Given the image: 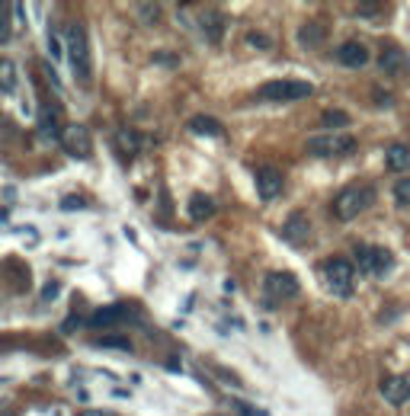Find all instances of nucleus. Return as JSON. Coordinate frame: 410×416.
I'll use <instances>...</instances> for the list:
<instances>
[{"instance_id": "1", "label": "nucleus", "mask_w": 410, "mask_h": 416, "mask_svg": "<svg viewBox=\"0 0 410 416\" xmlns=\"http://www.w3.org/2000/svg\"><path fill=\"white\" fill-rule=\"evenodd\" d=\"M68 58L74 68V80L80 87L93 83V58H90V42H87V26L84 23H71L68 26Z\"/></svg>"}, {"instance_id": "2", "label": "nucleus", "mask_w": 410, "mask_h": 416, "mask_svg": "<svg viewBox=\"0 0 410 416\" xmlns=\"http://www.w3.org/2000/svg\"><path fill=\"white\" fill-rule=\"evenodd\" d=\"M375 202V186H368V183H353V186L340 189L334 199V215L340 221H353L366 212L368 205Z\"/></svg>"}, {"instance_id": "3", "label": "nucleus", "mask_w": 410, "mask_h": 416, "mask_svg": "<svg viewBox=\"0 0 410 416\" xmlns=\"http://www.w3.org/2000/svg\"><path fill=\"white\" fill-rule=\"evenodd\" d=\"M320 276H324V285L334 291V295H340V298L353 295L356 266L349 263L346 257H327L324 263H320Z\"/></svg>"}, {"instance_id": "4", "label": "nucleus", "mask_w": 410, "mask_h": 416, "mask_svg": "<svg viewBox=\"0 0 410 416\" xmlns=\"http://www.w3.org/2000/svg\"><path fill=\"white\" fill-rule=\"evenodd\" d=\"M311 93L314 87L308 80H270L257 90V97L266 103H292V99H305Z\"/></svg>"}, {"instance_id": "5", "label": "nucleus", "mask_w": 410, "mask_h": 416, "mask_svg": "<svg viewBox=\"0 0 410 416\" xmlns=\"http://www.w3.org/2000/svg\"><path fill=\"white\" fill-rule=\"evenodd\" d=\"M356 263L366 276H385L394 269V253L388 247H372V243H359L356 247Z\"/></svg>"}, {"instance_id": "6", "label": "nucleus", "mask_w": 410, "mask_h": 416, "mask_svg": "<svg viewBox=\"0 0 410 416\" xmlns=\"http://www.w3.org/2000/svg\"><path fill=\"white\" fill-rule=\"evenodd\" d=\"M58 141H61V147L71 154V157L77 160H87L93 154V141H90V128L87 125H61V135H58Z\"/></svg>"}, {"instance_id": "7", "label": "nucleus", "mask_w": 410, "mask_h": 416, "mask_svg": "<svg viewBox=\"0 0 410 416\" xmlns=\"http://www.w3.org/2000/svg\"><path fill=\"white\" fill-rule=\"evenodd\" d=\"M305 151L311 157H340V154L356 151V138H349V135H320V138H308Z\"/></svg>"}, {"instance_id": "8", "label": "nucleus", "mask_w": 410, "mask_h": 416, "mask_svg": "<svg viewBox=\"0 0 410 416\" xmlns=\"http://www.w3.org/2000/svg\"><path fill=\"white\" fill-rule=\"evenodd\" d=\"M263 288H266V298H270V305H276V301H285V298H295L299 295V279L292 276V272H270L266 276V282H263Z\"/></svg>"}, {"instance_id": "9", "label": "nucleus", "mask_w": 410, "mask_h": 416, "mask_svg": "<svg viewBox=\"0 0 410 416\" xmlns=\"http://www.w3.org/2000/svg\"><path fill=\"white\" fill-rule=\"evenodd\" d=\"M253 180H257V192L263 202L279 199V192L285 189V176L279 173L276 166H260L257 173H253Z\"/></svg>"}, {"instance_id": "10", "label": "nucleus", "mask_w": 410, "mask_h": 416, "mask_svg": "<svg viewBox=\"0 0 410 416\" xmlns=\"http://www.w3.org/2000/svg\"><path fill=\"white\" fill-rule=\"evenodd\" d=\"M378 68H382L388 77L407 74V71H410V58H407V51L397 49V45H385L382 55H378Z\"/></svg>"}, {"instance_id": "11", "label": "nucleus", "mask_w": 410, "mask_h": 416, "mask_svg": "<svg viewBox=\"0 0 410 416\" xmlns=\"http://www.w3.org/2000/svg\"><path fill=\"white\" fill-rule=\"evenodd\" d=\"M224 26H228V20H224L222 10H205V13L199 16V29L209 45H218V42L224 39Z\"/></svg>"}, {"instance_id": "12", "label": "nucleus", "mask_w": 410, "mask_h": 416, "mask_svg": "<svg viewBox=\"0 0 410 416\" xmlns=\"http://www.w3.org/2000/svg\"><path fill=\"white\" fill-rule=\"evenodd\" d=\"M382 397L394 407H401V403L410 400V381L404 374H388V378H382Z\"/></svg>"}, {"instance_id": "13", "label": "nucleus", "mask_w": 410, "mask_h": 416, "mask_svg": "<svg viewBox=\"0 0 410 416\" xmlns=\"http://www.w3.org/2000/svg\"><path fill=\"white\" fill-rule=\"evenodd\" d=\"M282 237H285L289 243H305L308 237H311V221H308L305 212H292V215L285 218Z\"/></svg>"}, {"instance_id": "14", "label": "nucleus", "mask_w": 410, "mask_h": 416, "mask_svg": "<svg viewBox=\"0 0 410 416\" xmlns=\"http://www.w3.org/2000/svg\"><path fill=\"white\" fill-rule=\"evenodd\" d=\"M132 314L135 311L128 305H109V307H100L97 314H90L87 324H90L93 330H103V326H112V324H119V320H128Z\"/></svg>"}, {"instance_id": "15", "label": "nucleus", "mask_w": 410, "mask_h": 416, "mask_svg": "<svg viewBox=\"0 0 410 416\" xmlns=\"http://www.w3.org/2000/svg\"><path fill=\"white\" fill-rule=\"evenodd\" d=\"M215 212H218V205H215V199H212V195H205V192L189 195V202H186V215H189V221L202 224V221H209V218L215 215Z\"/></svg>"}, {"instance_id": "16", "label": "nucleus", "mask_w": 410, "mask_h": 416, "mask_svg": "<svg viewBox=\"0 0 410 416\" xmlns=\"http://www.w3.org/2000/svg\"><path fill=\"white\" fill-rule=\"evenodd\" d=\"M337 61L346 64V68H366L368 64V49L362 42H343L337 49Z\"/></svg>"}, {"instance_id": "17", "label": "nucleus", "mask_w": 410, "mask_h": 416, "mask_svg": "<svg viewBox=\"0 0 410 416\" xmlns=\"http://www.w3.org/2000/svg\"><path fill=\"white\" fill-rule=\"evenodd\" d=\"M324 39H327V26L320 20L301 23V29H299V45H301V49H318Z\"/></svg>"}, {"instance_id": "18", "label": "nucleus", "mask_w": 410, "mask_h": 416, "mask_svg": "<svg viewBox=\"0 0 410 416\" xmlns=\"http://www.w3.org/2000/svg\"><path fill=\"white\" fill-rule=\"evenodd\" d=\"M189 132L205 135V138H224V125L215 116H193L189 118Z\"/></svg>"}, {"instance_id": "19", "label": "nucleus", "mask_w": 410, "mask_h": 416, "mask_svg": "<svg viewBox=\"0 0 410 416\" xmlns=\"http://www.w3.org/2000/svg\"><path fill=\"white\" fill-rule=\"evenodd\" d=\"M385 164H388V170H407L410 166V147L407 145H388V151H385Z\"/></svg>"}, {"instance_id": "20", "label": "nucleus", "mask_w": 410, "mask_h": 416, "mask_svg": "<svg viewBox=\"0 0 410 416\" xmlns=\"http://www.w3.org/2000/svg\"><path fill=\"white\" fill-rule=\"evenodd\" d=\"M116 147H119V154H128V160L138 154V147H141V135L135 132V128H119L116 132Z\"/></svg>"}, {"instance_id": "21", "label": "nucleus", "mask_w": 410, "mask_h": 416, "mask_svg": "<svg viewBox=\"0 0 410 416\" xmlns=\"http://www.w3.org/2000/svg\"><path fill=\"white\" fill-rule=\"evenodd\" d=\"M93 346H103V349H122V353H132V340L128 336H119V333H103L93 340Z\"/></svg>"}, {"instance_id": "22", "label": "nucleus", "mask_w": 410, "mask_h": 416, "mask_svg": "<svg viewBox=\"0 0 410 416\" xmlns=\"http://www.w3.org/2000/svg\"><path fill=\"white\" fill-rule=\"evenodd\" d=\"M16 90V64L10 58H0V93Z\"/></svg>"}, {"instance_id": "23", "label": "nucleus", "mask_w": 410, "mask_h": 416, "mask_svg": "<svg viewBox=\"0 0 410 416\" xmlns=\"http://www.w3.org/2000/svg\"><path fill=\"white\" fill-rule=\"evenodd\" d=\"M39 128H42L45 138H58V135H61V128H58V116L49 109V106L39 112Z\"/></svg>"}, {"instance_id": "24", "label": "nucleus", "mask_w": 410, "mask_h": 416, "mask_svg": "<svg viewBox=\"0 0 410 416\" xmlns=\"http://www.w3.org/2000/svg\"><path fill=\"white\" fill-rule=\"evenodd\" d=\"M391 195H394L397 208H410V176H401L394 183V189H391Z\"/></svg>"}, {"instance_id": "25", "label": "nucleus", "mask_w": 410, "mask_h": 416, "mask_svg": "<svg viewBox=\"0 0 410 416\" xmlns=\"http://www.w3.org/2000/svg\"><path fill=\"white\" fill-rule=\"evenodd\" d=\"M320 125H324V128H346L349 116L343 109H327L324 116H320Z\"/></svg>"}, {"instance_id": "26", "label": "nucleus", "mask_w": 410, "mask_h": 416, "mask_svg": "<svg viewBox=\"0 0 410 416\" xmlns=\"http://www.w3.org/2000/svg\"><path fill=\"white\" fill-rule=\"evenodd\" d=\"M138 16L145 23H157L160 20V7L157 4H138Z\"/></svg>"}, {"instance_id": "27", "label": "nucleus", "mask_w": 410, "mask_h": 416, "mask_svg": "<svg viewBox=\"0 0 410 416\" xmlns=\"http://www.w3.org/2000/svg\"><path fill=\"white\" fill-rule=\"evenodd\" d=\"M87 205H90V202H87L84 195H64V199H61V208H64V212H74V208H87Z\"/></svg>"}, {"instance_id": "28", "label": "nucleus", "mask_w": 410, "mask_h": 416, "mask_svg": "<svg viewBox=\"0 0 410 416\" xmlns=\"http://www.w3.org/2000/svg\"><path fill=\"white\" fill-rule=\"evenodd\" d=\"M247 45H253V49L266 51V49H270V39H266L263 32H247Z\"/></svg>"}, {"instance_id": "29", "label": "nucleus", "mask_w": 410, "mask_h": 416, "mask_svg": "<svg viewBox=\"0 0 410 416\" xmlns=\"http://www.w3.org/2000/svg\"><path fill=\"white\" fill-rule=\"evenodd\" d=\"M58 291H61V282H58V279H52V282H45V288H42V301H52V298H58Z\"/></svg>"}, {"instance_id": "30", "label": "nucleus", "mask_w": 410, "mask_h": 416, "mask_svg": "<svg viewBox=\"0 0 410 416\" xmlns=\"http://www.w3.org/2000/svg\"><path fill=\"white\" fill-rule=\"evenodd\" d=\"M49 55H52V61H58L61 58V42H58V35L49 29Z\"/></svg>"}, {"instance_id": "31", "label": "nucleus", "mask_w": 410, "mask_h": 416, "mask_svg": "<svg viewBox=\"0 0 410 416\" xmlns=\"http://www.w3.org/2000/svg\"><path fill=\"white\" fill-rule=\"evenodd\" d=\"M356 13H359V16H378V13H382V4H359V7H356Z\"/></svg>"}, {"instance_id": "32", "label": "nucleus", "mask_w": 410, "mask_h": 416, "mask_svg": "<svg viewBox=\"0 0 410 416\" xmlns=\"http://www.w3.org/2000/svg\"><path fill=\"white\" fill-rule=\"evenodd\" d=\"M215 374H222V381H224V384H234V388H241V378H237L234 372H228V368H218V365H215Z\"/></svg>"}, {"instance_id": "33", "label": "nucleus", "mask_w": 410, "mask_h": 416, "mask_svg": "<svg viewBox=\"0 0 410 416\" xmlns=\"http://www.w3.org/2000/svg\"><path fill=\"white\" fill-rule=\"evenodd\" d=\"M154 61H157V64H167V68H174V64H180V58H176V55H154Z\"/></svg>"}, {"instance_id": "34", "label": "nucleus", "mask_w": 410, "mask_h": 416, "mask_svg": "<svg viewBox=\"0 0 410 416\" xmlns=\"http://www.w3.org/2000/svg\"><path fill=\"white\" fill-rule=\"evenodd\" d=\"M77 326H80V317H68V320L61 324V333H74Z\"/></svg>"}, {"instance_id": "35", "label": "nucleus", "mask_w": 410, "mask_h": 416, "mask_svg": "<svg viewBox=\"0 0 410 416\" xmlns=\"http://www.w3.org/2000/svg\"><path fill=\"white\" fill-rule=\"evenodd\" d=\"M74 416H116V413H109V410H77Z\"/></svg>"}, {"instance_id": "36", "label": "nucleus", "mask_w": 410, "mask_h": 416, "mask_svg": "<svg viewBox=\"0 0 410 416\" xmlns=\"http://www.w3.org/2000/svg\"><path fill=\"white\" fill-rule=\"evenodd\" d=\"M10 26H7V16H4V10H0V39H7Z\"/></svg>"}, {"instance_id": "37", "label": "nucleus", "mask_w": 410, "mask_h": 416, "mask_svg": "<svg viewBox=\"0 0 410 416\" xmlns=\"http://www.w3.org/2000/svg\"><path fill=\"white\" fill-rule=\"evenodd\" d=\"M0 416H16V413H13V410H4V413H0Z\"/></svg>"}]
</instances>
